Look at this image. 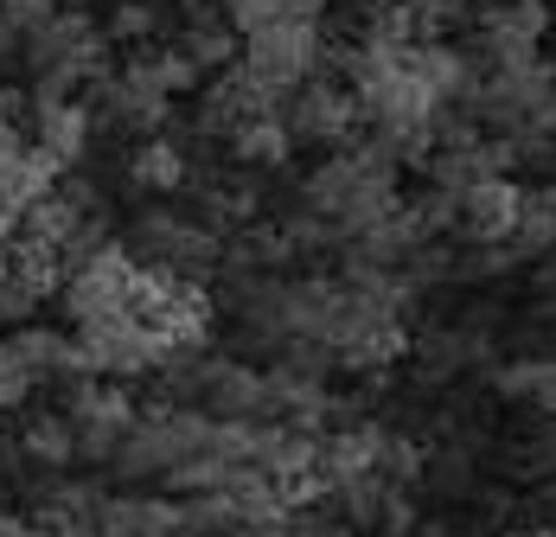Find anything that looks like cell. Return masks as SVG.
<instances>
[{"label": "cell", "mask_w": 556, "mask_h": 537, "mask_svg": "<svg viewBox=\"0 0 556 537\" xmlns=\"http://www.w3.org/2000/svg\"><path fill=\"white\" fill-rule=\"evenodd\" d=\"M26 46H33V39H26L13 20H0V71H26Z\"/></svg>", "instance_id": "obj_23"}, {"label": "cell", "mask_w": 556, "mask_h": 537, "mask_svg": "<svg viewBox=\"0 0 556 537\" xmlns=\"http://www.w3.org/2000/svg\"><path fill=\"white\" fill-rule=\"evenodd\" d=\"M192 410H205L212 423H263V372H250L243 359H205Z\"/></svg>", "instance_id": "obj_8"}, {"label": "cell", "mask_w": 556, "mask_h": 537, "mask_svg": "<svg viewBox=\"0 0 556 537\" xmlns=\"http://www.w3.org/2000/svg\"><path fill=\"white\" fill-rule=\"evenodd\" d=\"M500 390H505V397L538 403L544 416H556V352H544V359H525V365H505Z\"/></svg>", "instance_id": "obj_14"}, {"label": "cell", "mask_w": 556, "mask_h": 537, "mask_svg": "<svg viewBox=\"0 0 556 537\" xmlns=\"http://www.w3.org/2000/svg\"><path fill=\"white\" fill-rule=\"evenodd\" d=\"M435 537H442V532H435Z\"/></svg>", "instance_id": "obj_29"}, {"label": "cell", "mask_w": 556, "mask_h": 537, "mask_svg": "<svg viewBox=\"0 0 556 537\" xmlns=\"http://www.w3.org/2000/svg\"><path fill=\"white\" fill-rule=\"evenodd\" d=\"M378 532H384V537H416V499H409V486H384Z\"/></svg>", "instance_id": "obj_21"}, {"label": "cell", "mask_w": 556, "mask_h": 537, "mask_svg": "<svg viewBox=\"0 0 556 537\" xmlns=\"http://www.w3.org/2000/svg\"><path fill=\"white\" fill-rule=\"evenodd\" d=\"M135 257L122 250V243H110L97 263H84L77 275H64L58 282V295H64V321L77 326H97V321H115V314H128V288H135Z\"/></svg>", "instance_id": "obj_5"}, {"label": "cell", "mask_w": 556, "mask_h": 537, "mask_svg": "<svg viewBox=\"0 0 556 537\" xmlns=\"http://www.w3.org/2000/svg\"><path fill=\"white\" fill-rule=\"evenodd\" d=\"M544 7H551V0H544Z\"/></svg>", "instance_id": "obj_28"}, {"label": "cell", "mask_w": 556, "mask_h": 537, "mask_svg": "<svg viewBox=\"0 0 556 537\" xmlns=\"http://www.w3.org/2000/svg\"><path fill=\"white\" fill-rule=\"evenodd\" d=\"M179 58H186L199 77H205V71H230V64H237V33H224V26H186Z\"/></svg>", "instance_id": "obj_17"}, {"label": "cell", "mask_w": 556, "mask_h": 537, "mask_svg": "<svg viewBox=\"0 0 556 537\" xmlns=\"http://www.w3.org/2000/svg\"><path fill=\"white\" fill-rule=\"evenodd\" d=\"M64 423H71V448H77V461H97V467H110L115 448H122V435L135 429L141 416H135V403H128L122 390H110L103 377H71Z\"/></svg>", "instance_id": "obj_4"}, {"label": "cell", "mask_w": 556, "mask_h": 537, "mask_svg": "<svg viewBox=\"0 0 556 537\" xmlns=\"http://www.w3.org/2000/svg\"><path fill=\"white\" fill-rule=\"evenodd\" d=\"M237 64H243L263 90L288 97V90H301V84L339 71V52L320 39V26H263V33L237 39Z\"/></svg>", "instance_id": "obj_1"}, {"label": "cell", "mask_w": 556, "mask_h": 537, "mask_svg": "<svg viewBox=\"0 0 556 537\" xmlns=\"http://www.w3.org/2000/svg\"><path fill=\"white\" fill-rule=\"evenodd\" d=\"M473 359H480V339H473L467 326H442V333L416 339V365H422V377H429V384H442V377L467 372Z\"/></svg>", "instance_id": "obj_12"}, {"label": "cell", "mask_w": 556, "mask_h": 537, "mask_svg": "<svg viewBox=\"0 0 556 537\" xmlns=\"http://www.w3.org/2000/svg\"><path fill=\"white\" fill-rule=\"evenodd\" d=\"M161 537H186V532H161Z\"/></svg>", "instance_id": "obj_27"}, {"label": "cell", "mask_w": 556, "mask_h": 537, "mask_svg": "<svg viewBox=\"0 0 556 537\" xmlns=\"http://www.w3.org/2000/svg\"><path fill=\"white\" fill-rule=\"evenodd\" d=\"M20 454H26L33 467H71V461H77V448H71V423H64V416H33L26 435H20Z\"/></svg>", "instance_id": "obj_15"}, {"label": "cell", "mask_w": 556, "mask_h": 537, "mask_svg": "<svg viewBox=\"0 0 556 537\" xmlns=\"http://www.w3.org/2000/svg\"><path fill=\"white\" fill-rule=\"evenodd\" d=\"M339 7H345V13H365V20H378L384 7H396V0H339Z\"/></svg>", "instance_id": "obj_24"}, {"label": "cell", "mask_w": 556, "mask_h": 537, "mask_svg": "<svg viewBox=\"0 0 556 537\" xmlns=\"http://www.w3.org/2000/svg\"><path fill=\"white\" fill-rule=\"evenodd\" d=\"M556 97V77L531 58V64H511V71H486L480 77V97H473V122L500 128V141H518L538 128L544 103Z\"/></svg>", "instance_id": "obj_3"}, {"label": "cell", "mask_w": 556, "mask_h": 537, "mask_svg": "<svg viewBox=\"0 0 556 537\" xmlns=\"http://www.w3.org/2000/svg\"><path fill=\"white\" fill-rule=\"evenodd\" d=\"M33 135H39L33 148L64 173V166L84 161V148H90V115H84V103H33Z\"/></svg>", "instance_id": "obj_11"}, {"label": "cell", "mask_w": 556, "mask_h": 537, "mask_svg": "<svg viewBox=\"0 0 556 537\" xmlns=\"http://www.w3.org/2000/svg\"><path fill=\"white\" fill-rule=\"evenodd\" d=\"M0 288H7V263H0Z\"/></svg>", "instance_id": "obj_26"}, {"label": "cell", "mask_w": 556, "mask_h": 537, "mask_svg": "<svg viewBox=\"0 0 556 537\" xmlns=\"http://www.w3.org/2000/svg\"><path fill=\"white\" fill-rule=\"evenodd\" d=\"M128 179H135L141 192H173V186H186V148H173L167 135H148V141L135 148V161H128Z\"/></svg>", "instance_id": "obj_13"}, {"label": "cell", "mask_w": 556, "mask_h": 537, "mask_svg": "<svg viewBox=\"0 0 556 537\" xmlns=\"http://www.w3.org/2000/svg\"><path fill=\"white\" fill-rule=\"evenodd\" d=\"M500 537H556V532H500Z\"/></svg>", "instance_id": "obj_25"}, {"label": "cell", "mask_w": 556, "mask_h": 537, "mask_svg": "<svg viewBox=\"0 0 556 537\" xmlns=\"http://www.w3.org/2000/svg\"><path fill=\"white\" fill-rule=\"evenodd\" d=\"M276 122L288 128V141H314V148H345L358 135V115H352V97L333 77H314L301 90H288V103L276 109Z\"/></svg>", "instance_id": "obj_6"}, {"label": "cell", "mask_w": 556, "mask_h": 537, "mask_svg": "<svg viewBox=\"0 0 556 537\" xmlns=\"http://www.w3.org/2000/svg\"><path fill=\"white\" fill-rule=\"evenodd\" d=\"M218 250L224 243L212 230H199L192 217H179V212H141L135 230H128V257L141 268H167L179 282L212 275V268H218Z\"/></svg>", "instance_id": "obj_2"}, {"label": "cell", "mask_w": 556, "mask_h": 537, "mask_svg": "<svg viewBox=\"0 0 556 537\" xmlns=\"http://www.w3.org/2000/svg\"><path fill=\"white\" fill-rule=\"evenodd\" d=\"M77 359H84L90 377H141L161 365V333H148L128 314H115V321H97L77 333Z\"/></svg>", "instance_id": "obj_7"}, {"label": "cell", "mask_w": 556, "mask_h": 537, "mask_svg": "<svg viewBox=\"0 0 556 537\" xmlns=\"http://www.w3.org/2000/svg\"><path fill=\"white\" fill-rule=\"evenodd\" d=\"M422 480L435 486V492H467L473 486V454L467 448H435V454H422Z\"/></svg>", "instance_id": "obj_18"}, {"label": "cell", "mask_w": 556, "mask_h": 537, "mask_svg": "<svg viewBox=\"0 0 556 537\" xmlns=\"http://www.w3.org/2000/svg\"><path fill=\"white\" fill-rule=\"evenodd\" d=\"M154 26H161V7H154V0H122V7L110 13V33H103V39L128 46V39H148Z\"/></svg>", "instance_id": "obj_20"}, {"label": "cell", "mask_w": 556, "mask_h": 537, "mask_svg": "<svg viewBox=\"0 0 556 537\" xmlns=\"http://www.w3.org/2000/svg\"><path fill=\"white\" fill-rule=\"evenodd\" d=\"M518 217H525V192L511 179H480L454 199V230L467 243H505L518 230Z\"/></svg>", "instance_id": "obj_10"}, {"label": "cell", "mask_w": 556, "mask_h": 537, "mask_svg": "<svg viewBox=\"0 0 556 537\" xmlns=\"http://www.w3.org/2000/svg\"><path fill=\"white\" fill-rule=\"evenodd\" d=\"M33 390H39V384H33V372H26V365L13 359V346L0 339V410H20Z\"/></svg>", "instance_id": "obj_22"}, {"label": "cell", "mask_w": 556, "mask_h": 537, "mask_svg": "<svg viewBox=\"0 0 556 537\" xmlns=\"http://www.w3.org/2000/svg\"><path fill=\"white\" fill-rule=\"evenodd\" d=\"M422 454H429V448H416L409 435H384L378 480H384V486H416V480H422Z\"/></svg>", "instance_id": "obj_19"}, {"label": "cell", "mask_w": 556, "mask_h": 537, "mask_svg": "<svg viewBox=\"0 0 556 537\" xmlns=\"http://www.w3.org/2000/svg\"><path fill=\"white\" fill-rule=\"evenodd\" d=\"M551 77H556V71H551Z\"/></svg>", "instance_id": "obj_30"}, {"label": "cell", "mask_w": 556, "mask_h": 537, "mask_svg": "<svg viewBox=\"0 0 556 537\" xmlns=\"http://www.w3.org/2000/svg\"><path fill=\"white\" fill-rule=\"evenodd\" d=\"M263 115H276V90H263L243 64H230L218 71V84L199 97V135H237V128H250V122H263Z\"/></svg>", "instance_id": "obj_9"}, {"label": "cell", "mask_w": 556, "mask_h": 537, "mask_svg": "<svg viewBox=\"0 0 556 537\" xmlns=\"http://www.w3.org/2000/svg\"><path fill=\"white\" fill-rule=\"evenodd\" d=\"M288 148H294V141H288V128H281L276 115H263V122H250V128L230 135V154H237L243 166H281Z\"/></svg>", "instance_id": "obj_16"}]
</instances>
